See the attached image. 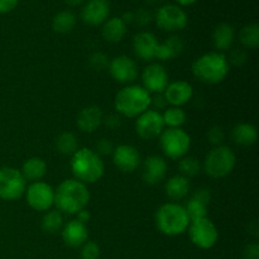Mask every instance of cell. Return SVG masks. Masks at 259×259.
Here are the masks:
<instances>
[{
    "mask_svg": "<svg viewBox=\"0 0 259 259\" xmlns=\"http://www.w3.org/2000/svg\"><path fill=\"white\" fill-rule=\"evenodd\" d=\"M90 201V191L88 185L76 179L63 180L55 190V205L60 212L76 215L86 209Z\"/></svg>",
    "mask_w": 259,
    "mask_h": 259,
    "instance_id": "1",
    "label": "cell"
},
{
    "mask_svg": "<svg viewBox=\"0 0 259 259\" xmlns=\"http://www.w3.org/2000/svg\"><path fill=\"white\" fill-rule=\"evenodd\" d=\"M151 94L141 85H126L118 91L114 106L119 115L138 118L151 108Z\"/></svg>",
    "mask_w": 259,
    "mask_h": 259,
    "instance_id": "2",
    "label": "cell"
},
{
    "mask_svg": "<svg viewBox=\"0 0 259 259\" xmlns=\"http://www.w3.org/2000/svg\"><path fill=\"white\" fill-rule=\"evenodd\" d=\"M191 68L197 80L207 85H215L225 80L229 73L230 65L224 53L209 52L196 58Z\"/></svg>",
    "mask_w": 259,
    "mask_h": 259,
    "instance_id": "3",
    "label": "cell"
},
{
    "mask_svg": "<svg viewBox=\"0 0 259 259\" xmlns=\"http://www.w3.org/2000/svg\"><path fill=\"white\" fill-rule=\"evenodd\" d=\"M71 171L73 179L85 185L95 184L105 172V164L94 149L78 148L71 158Z\"/></svg>",
    "mask_w": 259,
    "mask_h": 259,
    "instance_id": "4",
    "label": "cell"
},
{
    "mask_svg": "<svg viewBox=\"0 0 259 259\" xmlns=\"http://www.w3.org/2000/svg\"><path fill=\"white\" fill-rule=\"evenodd\" d=\"M156 227L162 234L168 237H177L184 234L190 225L189 215L182 205L177 202L163 204L154 217Z\"/></svg>",
    "mask_w": 259,
    "mask_h": 259,
    "instance_id": "5",
    "label": "cell"
},
{
    "mask_svg": "<svg viewBox=\"0 0 259 259\" xmlns=\"http://www.w3.org/2000/svg\"><path fill=\"white\" fill-rule=\"evenodd\" d=\"M237 164V156L228 146L214 147L206 154L202 163V168L212 179L227 177Z\"/></svg>",
    "mask_w": 259,
    "mask_h": 259,
    "instance_id": "6",
    "label": "cell"
},
{
    "mask_svg": "<svg viewBox=\"0 0 259 259\" xmlns=\"http://www.w3.org/2000/svg\"><path fill=\"white\" fill-rule=\"evenodd\" d=\"M159 144L164 156L171 159H181L191 148V137L182 128H167L159 136Z\"/></svg>",
    "mask_w": 259,
    "mask_h": 259,
    "instance_id": "7",
    "label": "cell"
},
{
    "mask_svg": "<svg viewBox=\"0 0 259 259\" xmlns=\"http://www.w3.org/2000/svg\"><path fill=\"white\" fill-rule=\"evenodd\" d=\"M27 181L20 169L14 167L0 168V199L5 201H17L24 196Z\"/></svg>",
    "mask_w": 259,
    "mask_h": 259,
    "instance_id": "8",
    "label": "cell"
},
{
    "mask_svg": "<svg viewBox=\"0 0 259 259\" xmlns=\"http://www.w3.org/2000/svg\"><path fill=\"white\" fill-rule=\"evenodd\" d=\"M187 230L192 244L200 249H210L219 239V232L209 218L190 222Z\"/></svg>",
    "mask_w": 259,
    "mask_h": 259,
    "instance_id": "9",
    "label": "cell"
},
{
    "mask_svg": "<svg viewBox=\"0 0 259 259\" xmlns=\"http://www.w3.org/2000/svg\"><path fill=\"white\" fill-rule=\"evenodd\" d=\"M156 20V24L159 29L163 32H179L186 28L189 23V18L185 10H182L179 5L166 4L162 5L157 10L156 15L153 18Z\"/></svg>",
    "mask_w": 259,
    "mask_h": 259,
    "instance_id": "10",
    "label": "cell"
},
{
    "mask_svg": "<svg viewBox=\"0 0 259 259\" xmlns=\"http://www.w3.org/2000/svg\"><path fill=\"white\" fill-rule=\"evenodd\" d=\"M27 204L35 211H48L55 205V190L43 181L32 182L24 192Z\"/></svg>",
    "mask_w": 259,
    "mask_h": 259,
    "instance_id": "11",
    "label": "cell"
},
{
    "mask_svg": "<svg viewBox=\"0 0 259 259\" xmlns=\"http://www.w3.org/2000/svg\"><path fill=\"white\" fill-rule=\"evenodd\" d=\"M163 131V118H162V113L159 111L148 109L137 118L136 132L139 138H142L143 141H152V139L158 138Z\"/></svg>",
    "mask_w": 259,
    "mask_h": 259,
    "instance_id": "12",
    "label": "cell"
},
{
    "mask_svg": "<svg viewBox=\"0 0 259 259\" xmlns=\"http://www.w3.org/2000/svg\"><path fill=\"white\" fill-rule=\"evenodd\" d=\"M111 77L119 83L132 85L138 78L139 68L138 63L133 58L125 55L118 56L109 62L108 67Z\"/></svg>",
    "mask_w": 259,
    "mask_h": 259,
    "instance_id": "13",
    "label": "cell"
},
{
    "mask_svg": "<svg viewBox=\"0 0 259 259\" xmlns=\"http://www.w3.org/2000/svg\"><path fill=\"white\" fill-rule=\"evenodd\" d=\"M143 88L149 94H163L169 83V76L163 65L158 62L149 63L142 72Z\"/></svg>",
    "mask_w": 259,
    "mask_h": 259,
    "instance_id": "14",
    "label": "cell"
},
{
    "mask_svg": "<svg viewBox=\"0 0 259 259\" xmlns=\"http://www.w3.org/2000/svg\"><path fill=\"white\" fill-rule=\"evenodd\" d=\"M113 162L119 171L124 174H132L142 163L141 153L138 149L131 144H120L113 152Z\"/></svg>",
    "mask_w": 259,
    "mask_h": 259,
    "instance_id": "15",
    "label": "cell"
},
{
    "mask_svg": "<svg viewBox=\"0 0 259 259\" xmlns=\"http://www.w3.org/2000/svg\"><path fill=\"white\" fill-rule=\"evenodd\" d=\"M142 179L149 186L158 185L166 179L167 162L159 156H149L142 162Z\"/></svg>",
    "mask_w": 259,
    "mask_h": 259,
    "instance_id": "16",
    "label": "cell"
},
{
    "mask_svg": "<svg viewBox=\"0 0 259 259\" xmlns=\"http://www.w3.org/2000/svg\"><path fill=\"white\" fill-rule=\"evenodd\" d=\"M110 14V3L108 0H89L81 10V19L91 27L104 24Z\"/></svg>",
    "mask_w": 259,
    "mask_h": 259,
    "instance_id": "17",
    "label": "cell"
},
{
    "mask_svg": "<svg viewBox=\"0 0 259 259\" xmlns=\"http://www.w3.org/2000/svg\"><path fill=\"white\" fill-rule=\"evenodd\" d=\"M158 39L151 32H139L133 38V51L137 58L142 61H152L156 58L158 50Z\"/></svg>",
    "mask_w": 259,
    "mask_h": 259,
    "instance_id": "18",
    "label": "cell"
},
{
    "mask_svg": "<svg viewBox=\"0 0 259 259\" xmlns=\"http://www.w3.org/2000/svg\"><path fill=\"white\" fill-rule=\"evenodd\" d=\"M163 95L168 105L182 108L192 99L194 89H192L191 83H189L187 81H174V82L168 83L166 90L163 91Z\"/></svg>",
    "mask_w": 259,
    "mask_h": 259,
    "instance_id": "19",
    "label": "cell"
},
{
    "mask_svg": "<svg viewBox=\"0 0 259 259\" xmlns=\"http://www.w3.org/2000/svg\"><path fill=\"white\" fill-rule=\"evenodd\" d=\"M104 114L100 106L89 105L76 116V125L83 133H94L103 124Z\"/></svg>",
    "mask_w": 259,
    "mask_h": 259,
    "instance_id": "20",
    "label": "cell"
},
{
    "mask_svg": "<svg viewBox=\"0 0 259 259\" xmlns=\"http://www.w3.org/2000/svg\"><path fill=\"white\" fill-rule=\"evenodd\" d=\"M61 233H62V239L65 244L71 248L82 247L89 239L88 225L82 224L76 219L63 225Z\"/></svg>",
    "mask_w": 259,
    "mask_h": 259,
    "instance_id": "21",
    "label": "cell"
},
{
    "mask_svg": "<svg viewBox=\"0 0 259 259\" xmlns=\"http://www.w3.org/2000/svg\"><path fill=\"white\" fill-rule=\"evenodd\" d=\"M235 39V30L229 23H220L212 32V42L217 52H225L232 48Z\"/></svg>",
    "mask_w": 259,
    "mask_h": 259,
    "instance_id": "22",
    "label": "cell"
},
{
    "mask_svg": "<svg viewBox=\"0 0 259 259\" xmlns=\"http://www.w3.org/2000/svg\"><path fill=\"white\" fill-rule=\"evenodd\" d=\"M190 189H191L190 180L181 175L172 176L164 184V192L174 201H180V200L185 199L189 195Z\"/></svg>",
    "mask_w": 259,
    "mask_h": 259,
    "instance_id": "23",
    "label": "cell"
},
{
    "mask_svg": "<svg viewBox=\"0 0 259 259\" xmlns=\"http://www.w3.org/2000/svg\"><path fill=\"white\" fill-rule=\"evenodd\" d=\"M185 50V43L179 35H171L164 42L159 43L156 58L161 61H172L179 57Z\"/></svg>",
    "mask_w": 259,
    "mask_h": 259,
    "instance_id": "24",
    "label": "cell"
},
{
    "mask_svg": "<svg viewBox=\"0 0 259 259\" xmlns=\"http://www.w3.org/2000/svg\"><path fill=\"white\" fill-rule=\"evenodd\" d=\"M126 34V24L121 18L114 17L108 19L101 28V35L109 43H119Z\"/></svg>",
    "mask_w": 259,
    "mask_h": 259,
    "instance_id": "25",
    "label": "cell"
},
{
    "mask_svg": "<svg viewBox=\"0 0 259 259\" xmlns=\"http://www.w3.org/2000/svg\"><path fill=\"white\" fill-rule=\"evenodd\" d=\"M232 138L238 146L250 147L257 142L258 131L255 125L250 123L237 124L232 131Z\"/></svg>",
    "mask_w": 259,
    "mask_h": 259,
    "instance_id": "26",
    "label": "cell"
},
{
    "mask_svg": "<svg viewBox=\"0 0 259 259\" xmlns=\"http://www.w3.org/2000/svg\"><path fill=\"white\" fill-rule=\"evenodd\" d=\"M20 172L25 181L37 182L40 181L47 174V164H46L45 159L39 158V157H30L23 163Z\"/></svg>",
    "mask_w": 259,
    "mask_h": 259,
    "instance_id": "27",
    "label": "cell"
},
{
    "mask_svg": "<svg viewBox=\"0 0 259 259\" xmlns=\"http://www.w3.org/2000/svg\"><path fill=\"white\" fill-rule=\"evenodd\" d=\"M56 149L62 156H71L77 152L78 149V139L71 132H63L56 138Z\"/></svg>",
    "mask_w": 259,
    "mask_h": 259,
    "instance_id": "28",
    "label": "cell"
},
{
    "mask_svg": "<svg viewBox=\"0 0 259 259\" xmlns=\"http://www.w3.org/2000/svg\"><path fill=\"white\" fill-rule=\"evenodd\" d=\"M76 25V17L70 10H62L53 17L52 28L56 33L60 34H67L72 32Z\"/></svg>",
    "mask_w": 259,
    "mask_h": 259,
    "instance_id": "29",
    "label": "cell"
},
{
    "mask_svg": "<svg viewBox=\"0 0 259 259\" xmlns=\"http://www.w3.org/2000/svg\"><path fill=\"white\" fill-rule=\"evenodd\" d=\"M162 118H163L164 126H167V128H181L186 123L187 115L182 108L171 106L163 111Z\"/></svg>",
    "mask_w": 259,
    "mask_h": 259,
    "instance_id": "30",
    "label": "cell"
},
{
    "mask_svg": "<svg viewBox=\"0 0 259 259\" xmlns=\"http://www.w3.org/2000/svg\"><path fill=\"white\" fill-rule=\"evenodd\" d=\"M63 228V218L62 214L56 210H48L42 218V229L43 232L48 234H55V233L61 232Z\"/></svg>",
    "mask_w": 259,
    "mask_h": 259,
    "instance_id": "31",
    "label": "cell"
},
{
    "mask_svg": "<svg viewBox=\"0 0 259 259\" xmlns=\"http://www.w3.org/2000/svg\"><path fill=\"white\" fill-rule=\"evenodd\" d=\"M202 164L199 158L194 156H185L180 159L179 162V171L180 175L186 179H191V177L197 176L201 172Z\"/></svg>",
    "mask_w": 259,
    "mask_h": 259,
    "instance_id": "32",
    "label": "cell"
},
{
    "mask_svg": "<svg viewBox=\"0 0 259 259\" xmlns=\"http://www.w3.org/2000/svg\"><path fill=\"white\" fill-rule=\"evenodd\" d=\"M240 43L248 50H255L259 46V25L257 23H250L245 25L239 33Z\"/></svg>",
    "mask_w": 259,
    "mask_h": 259,
    "instance_id": "33",
    "label": "cell"
},
{
    "mask_svg": "<svg viewBox=\"0 0 259 259\" xmlns=\"http://www.w3.org/2000/svg\"><path fill=\"white\" fill-rule=\"evenodd\" d=\"M184 207L185 210H186L187 215H189L190 222L207 218V205L197 201V200L194 199V197H191Z\"/></svg>",
    "mask_w": 259,
    "mask_h": 259,
    "instance_id": "34",
    "label": "cell"
},
{
    "mask_svg": "<svg viewBox=\"0 0 259 259\" xmlns=\"http://www.w3.org/2000/svg\"><path fill=\"white\" fill-rule=\"evenodd\" d=\"M109 57L104 52H100V51H96V52H93L88 58V65L91 70L98 71V72H101L104 70H108L109 67Z\"/></svg>",
    "mask_w": 259,
    "mask_h": 259,
    "instance_id": "35",
    "label": "cell"
},
{
    "mask_svg": "<svg viewBox=\"0 0 259 259\" xmlns=\"http://www.w3.org/2000/svg\"><path fill=\"white\" fill-rule=\"evenodd\" d=\"M100 247L95 242H86L81 247V259H99Z\"/></svg>",
    "mask_w": 259,
    "mask_h": 259,
    "instance_id": "36",
    "label": "cell"
},
{
    "mask_svg": "<svg viewBox=\"0 0 259 259\" xmlns=\"http://www.w3.org/2000/svg\"><path fill=\"white\" fill-rule=\"evenodd\" d=\"M114 148H115V147H114L113 142H111L110 139L100 138L95 143V149H94V151H95L96 154L103 157V156H110V154H113Z\"/></svg>",
    "mask_w": 259,
    "mask_h": 259,
    "instance_id": "37",
    "label": "cell"
},
{
    "mask_svg": "<svg viewBox=\"0 0 259 259\" xmlns=\"http://www.w3.org/2000/svg\"><path fill=\"white\" fill-rule=\"evenodd\" d=\"M133 23H136L138 27H146L153 20V14L148 9H144V8L137 10L136 13H133Z\"/></svg>",
    "mask_w": 259,
    "mask_h": 259,
    "instance_id": "38",
    "label": "cell"
},
{
    "mask_svg": "<svg viewBox=\"0 0 259 259\" xmlns=\"http://www.w3.org/2000/svg\"><path fill=\"white\" fill-rule=\"evenodd\" d=\"M224 139L225 133L224 129H223L222 126H212V128H210L209 132H207V141H209L214 147L222 146Z\"/></svg>",
    "mask_w": 259,
    "mask_h": 259,
    "instance_id": "39",
    "label": "cell"
},
{
    "mask_svg": "<svg viewBox=\"0 0 259 259\" xmlns=\"http://www.w3.org/2000/svg\"><path fill=\"white\" fill-rule=\"evenodd\" d=\"M227 58H228V62H229V65L232 63V65H234V66H243L245 62H247L248 55H247V52H245V50L237 48V50L232 51L229 55V57H227Z\"/></svg>",
    "mask_w": 259,
    "mask_h": 259,
    "instance_id": "40",
    "label": "cell"
},
{
    "mask_svg": "<svg viewBox=\"0 0 259 259\" xmlns=\"http://www.w3.org/2000/svg\"><path fill=\"white\" fill-rule=\"evenodd\" d=\"M121 116L119 114H109L108 116H104L103 124L108 129H111V131H115V129L120 128L121 126Z\"/></svg>",
    "mask_w": 259,
    "mask_h": 259,
    "instance_id": "41",
    "label": "cell"
},
{
    "mask_svg": "<svg viewBox=\"0 0 259 259\" xmlns=\"http://www.w3.org/2000/svg\"><path fill=\"white\" fill-rule=\"evenodd\" d=\"M151 106H153V110L156 111L166 110L167 106H168V103H167L163 94H154L153 98L151 99Z\"/></svg>",
    "mask_w": 259,
    "mask_h": 259,
    "instance_id": "42",
    "label": "cell"
},
{
    "mask_svg": "<svg viewBox=\"0 0 259 259\" xmlns=\"http://www.w3.org/2000/svg\"><path fill=\"white\" fill-rule=\"evenodd\" d=\"M192 197H194V199H196L197 201L202 202V204H205L209 206L210 201H211V192H210L209 189H205V187H202V189H197L196 191L194 192V195H192Z\"/></svg>",
    "mask_w": 259,
    "mask_h": 259,
    "instance_id": "43",
    "label": "cell"
},
{
    "mask_svg": "<svg viewBox=\"0 0 259 259\" xmlns=\"http://www.w3.org/2000/svg\"><path fill=\"white\" fill-rule=\"evenodd\" d=\"M259 258V245L257 243H252L245 247L243 252V259H258Z\"/></svg>",
    "mask_w": 259,
    "mask_h": 259,
    "instance_id": "44",
    "label": "cell"
},
{
    "mask_svg": "<svg viewBox=\"0 0 259 259\" xmlns=\"http://www.w3.org/2000/svg\"><path fill=\"white\" fill-rule=\"evenodd\" d=\"M19 0H0V14H5L17 8Z\"/></svg>",
    "mask_w": 259,
    "mask_h": 259,
    "instance_id": "45",
    "label": "cell"
},
{
    "mask_svg": "<svg viewBox=\"0 0 259 259\" xmlns=\"http://www.w3.org/2000/svg\"><path fill=\"white\" fill-rule=\"evenodd\" d=\"M76 215H77V219H76V220H78V222L82 223V224H85V225L88 224V223L90 222V219H91L90 211H89V210H86V209L81 210V211H78Z\"/></svg>",
    "mask_w": 259,
    "mask_h": 259,
    "instance_id": "46",
    "label": "cell"
},
{
    "mask_svg": "<svg viewBox=\"0 0 259 259\" xmlns=\"http://www.w3.org/2000/svg\"><path fill=\"white\" fill-rule=\"evenodd\" d=\"M133 18H134L133 13L126 12V13H124V15L121 17V20H123V22L128 25V24H132V23H133Z\"/></svg>",
    "mask_w": 259,
    "mask_h": 259,
    "instance_id": "47",
    "label": "cell"
},
{
    "mask_svg": "<svg viewBox=\"0 0 259 259\" xmlns=\"http://www.w3.org/2000/svg\"><path fill=\"white\" fill-rule=\"evenodd\" d=\"M85 2L86 0H65L66 4H68L70 7H77V5H81Z\"/></svg>",
    "mask_w": 259,
    "mask_h": 259,
    "instance_id": "48",
    "label": "cell"
},
{
    "mask_svg": "<svg viewBox=\"0 0 259 259\" xmlns=\"http://www.w3.org/2000/svg\"><path fill=\"white\" fill-rule=\"evenodd\" d=\"M176 2L181 5H191L194 3H196L197 0H176Z\"/></svg>",
    "mask_w": 259,
    "mask_h": 259,
    "instance_id": "49",
    "label": "cell"
},
{
    "mask_svg": "<svg viewBox=\"0 0 259 259\" xmlns=\"http://www.w3.org/2000/svg\"><path fill=\"white\" fill-rule=\"evenodd\" d=\"M147 3H149V4H157V3H161L162 0H146Z\"/></svg>",
    "mask_w": 259,
    "mask_h": 259,
    "instance_id": "50",
    "label": "cell"
}]
</instances>
